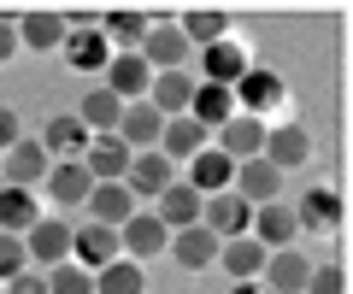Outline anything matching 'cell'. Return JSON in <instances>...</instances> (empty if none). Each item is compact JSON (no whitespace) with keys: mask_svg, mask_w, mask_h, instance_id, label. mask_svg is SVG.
I'll list each match as a JSON object with an SVG mask.
<instances>
[{"mask_svg":"<svg viewBox=\"0 0 353 294\" xmlns=\"http://www.w3.org/2000/svg\"><path fill=\"white\" fill-rule=\"evenodd\" d=\"M171 182H176V165H165L159 154H136V159H130V171H124V189L136 194V200H159Z\"/></svg>","mask_w":353,"mask_h":294,"instance_id":"obj_21","label":"cell"},{"mask_svg":"<svg viewBox=\"0 0 353 294\" xmlns=\"http://www.w3.org/2000/svg\"><path fill=\"white\" fill-rule=\"evenodd\" d=\"M201 147H212V141H206V129L194 124V118H165L159 147H153V154H159L165 165H189V159L201 154Z\"/></svg>","mask_w":353,"mask_h":294,"instance_id":"obj_15","label":"cell"},{"mask_svg":"<svg viewBox=\"0 0 353 294\" xmlns=\"http://www.w3.org/2000/svg\"><path fill=\"white\" fill-rule=\"evenodd\" d=\"M41 194H48L59 212H83L88 194H94V177L83 171V159H77V165H53L48 177H41Z\"/></svg>","mask_w":353,"mask_h":294,"instance_id":"obj_8","label":"cell"},{"mask_svg":"<svg viewBox=\"0 0 353 294\" xmlns=\"http://www.w3.org/2000/svg\"><path fill=\"white\" fill-rule=\"evenodd\" d=\"M59 53H65L71 71H106V59H112L101 24H94V30H65V48H59Z\"/></svg>","mask_w":353,"mask_h":294,"instance_id":"obj_28","label":"cell"},{"mask_svg":"<svg viewBox=\"0 0 353 294\" xmlns=\"http://www.w3.org/2000/svg\"><path fill=\"white\" fill-rule=\"evenodd\" d=\"M36 141L48 147L53 165H77V159L88 154V141H94V136L83 129V118H77V112H53L48 124H41V136H36Z\"/></svg>","mask_w":353,"mask_h":294,"instance_id":"obj_3","label":"cell"},{"mask_svg":"<svg viewBox=\"0 0 353 294\" xmlns=\"http://www.w3.org/2000/svg\"><path fill=\"white\" fill-rule=\"evenodd\" d=\"M259 159L271 171H294V165L312 159V136H306L301 124H277V129H265V154Z\"/></svg>","mask_w":353,"mask_h":294,"instance_id":"obj_13","label":"cell"},{"mask_svg":"<svg viewBox=\"0 0 353 294\" xmlns=\"http://www.w3.org/2000/svg\"><path fill=\"white\" fill-rule=\"evenodd\" d=\"M183 41L189 48H212V41H230V12H218V6H194V12H183Z\"/></svg>","mask_w":353,"mask_h":294,"instance_id":"obj_32","label":"cell"},{"mask_svg":"<svg viewBox=\"0 0 353 294\" xmlns=\"http://www.w3.org/2000/svg\"><path fill=\"white\" fill-rule=\"evenodd\" d=\"M6 294H48V277L41 271H24V277H12V282H0Z\"/></svg>","mask_w":353,"mask_h":294,"instance_id":"obj_40","label":"cell"},{"mask_svg":"<svg viewBox=\"0 0 353 294\" xmlns=\"http://www.w3.org/2000/svg\"><path fill=\"white\" fill-rule=\"evenodd\" d=\"M112 259H124L118 230H106V224H71V265H83V271H106Z\"/></svg>","mask_w":353,"mask_h":294,"instance_id":"obj_5","label":"cell"},{"mask_svg":"<svg viewBox=\"0 0 353 294\" xmlns=\"http://www.w3.org/2000/svg\"><path fill=\"white\" fill-rule=\"evenodd\" d=\"M18 141H24V124H18L12 106H0V154H12Z\"/></svg>","mask_w":353,"mask_h":294,"instance_id":"obj_39","label":"cell"},{"mask_svg":"<svg viewBox=\"0 0 353 294\" xmlns=\"http://www.w3.org/2000/svg\"><path fill=\"white\" fill-rule=\"evenodd\" d=\"M218 154L230 159V165H248V159H259L265 154V124L259 118H230L224 129H218Z\"/></svg>","mask_w":353,"mask_h":294,"instance_id":"obj_19","label":"cell"},{"mask_svg":"<svg viewBox=\"0 0 353 294\" xmlns=\"http://www.w3.org/2000/svg\"><path fill=\"white\" fill-rule=\"evenodd\" d=\"M230 94H236V112H241V118H259V124H265L271 112H283V106H289L283 77H277V71H259V65H248V77H241Z\"/></svg>","mask_w":353,"mask_h":294,"instance_id":"obj_1","label":"cell"},{"mask_svg":"<svg viewBox=\"0 0 353 294\" xmlns=\"http://www.w3.org/2000/svg\"><path fill=\"white\" fill-rule=\"evenodd\" d=\"M183 182H189V189L206 200V194H224L230 182H236V165H230L218 147H201V154L189 159V177H183Z\"/></svg>","mask_w":353,"mask_h":294,"instance_id":"obj_25","label":"cell"},{"mask_svg":"<svg viewBox=\"0 0 353 294\" xmlns=\"http://www.w3.org/2000/svg\"><path fill=\"white\" fill-rule=\"evenodd\" d=\"M248 48L241 41H212V48H201V71H194V83H218V89H236L241 77H248Z\"/></svg>","mask_w":353,"mask_h":294,"instance_id":"obj_6","label":"cell"},{"mask_svg":"<svg viewBox=\"0 0 353 294\" xmlns=\"http://www.w3.org/2000/svg\"><path fill=\"white\" fill-rule=\"evenodd\" d=\"M253 242L265 247V253H283V247H294V235H301V224H294V212L283 200H271V206H259L253 212Z\"/></svg>","mask_w":353,"mask_h":294,"instance_id":"obj_18","label":"cell"},{"mask_svg":"<svg viewBox=\"0 0 353 294\" xmlns=\"http://www.w3.org/2000/svg\"><path fill=\"white\" fill-rule=\"evenodd\" d=\"M306 277H312V259L294 253V247H283V253L265 259L259 288H265V294H306Z\"/></svg>","mask_w":353,"mask_h":294,"instance_id":"obj_16","label":"cell"},{"mask_svg":"<svg viewBox=\"0 0 353 294\" xmlns=\"http://www.w3.org/2000/svg\"><path fill=\"white\" fill-rule=\"evenodd\" d=\"M189 118L212 136V129H224L230 118H236V94L218 89V83H194V101H189Z\"/></svg>","mask_w":353,"mask_h":294,"instance_id":"obj_27","label":"cell"},{"mask_svg":"<svg viewBox=\"0 0 353 294\" xmlns=\"http://www.w3.org/2000/svg\"><path fill=\"white\" fill-rule=\"evenodd\" d=\"M141 65H148L153 77H159V71H183V65H189V41H183V30L176 24H148V36H141Z\"/></svg>","mask_w":353,"mask_h":294,"instance_id":"obj_4","label":"cell"},{"mask_svg":"<svg viewBox=\"0 0 353 294\" xmlns=\"http://www.w3.org/2000/svg\"><path fill=\"white\" fill-rule=\"evenodd\" d=\"M189 101H194V71H159L148 83V106L159 118H189Z\"/></svg>","mask_w":353,"mask_h":294,"instance_id":"obj_14","label":"cell"},{"mask_svg":"<svg viewBox=\"0 0 353 294\" xmlns=\"http://www.w3.org/2000/svg\"><path fill=\"white\" fill-rule=\"evenodd\" d=\"M201 230H212L218 242H236V235H248V230H253V206L241 200L236 189L206 194V200H201Z\"/></svg>","mask_w":353,"mask_h":294,"instance_id":"obj_2","label":"cell"},{"mask_svg":"<svg viewBox=\"0 0 353 294\" xmlns=\"http://www.w3.org/2000/svg\"><path fill=\"white\" fill-rule=\"evenodd\" d=\"M30 271V253H24V235H0V282H12Z\"/></svg>","mask_w":353,"mask_h":294,"instance_id":"obj_37","label":"cell"},{"mask_svg":"<svg viewBox=\"0 0 353 294\" xmlns=\"http://www.w3.org/2000/svg\"><path fill=\"white\" fill-rule=\"evenodd\" d=\"M88 224H106V230H124L130 218H136V194L124 189V182H94V194H88Z\"/></svg>","mask_w":353,"mask_h":294,"instance_id":"obj_17","label":"cell"},{"mask_svg":"<svg viewBox=\"0 0 353 294\" xmlns=\"http://www.w3.org/2000/svg\"><path fill=\"white\" fill-rule=\"evenodd\" d=\"M218 259H224V271H230L236 282H259V277H265V259H271V253H265L253 235H236V242H218Z\"/></svg>","mask_w":353,"mask_h":294,"instance_id":"obj_31","label":"cell"},{"mask_svg":"<svg viewBox=\"0 0 353 294\" xmlns=\"http://www.w3.org/2000/svg\"><path fill=\"white\" fill-rule=\"evenodd\" d=\"M83 129L88 136H118V118H124V101L118 94H106V89H88L83 94Z\"/></svg>","mask_w":353,"mask_h":294,"instance_id":"obj_33","label":"cell"},{"mask_svg":"<svg viewBox=\"0 0 353 294\" xmlns=\"http://www.w3.org/2000/svg\"><path fill=\"white\" fill-rule=\"evenodd\" d=\"M159 129H165V118L153 112L148 101L124 106V118H118V141H124L130 154H153V147H159Z\"/></svg>","mask_w":353,"mask_h":294,"instance_id":"obj_23","label":"cell"},{"mask_svg":"<svg viewBox=\"0 0 353 294\" xmlns=\"http://www.w3.org/2000/svg\"><path fill=\"white\" fill-rule=\"evenodd\" d=\"M148 83H153V71L141 65V53H112V59H106V83H101V89L118 94L124 106L148 101Z\"/></svg>","mask_w":353,"mask_h":294,"instance_id":"obj_11","label":"cell"},{"mask_svg":"<svg viewBox=\"0 0 353 294\" xmlns=\"http://www.w3.org/2000/svg\"><path fill=\"white\" fill-rule=\"evenodd\" d=\"M48 171H53L48 147H41L36 136H24V141H18V147H12V154H6V189H24V194H36Z\"/></svg>","mask_w":353,"mask_h":294,"instance_id":"obj_12","label":"cell"},{"mask_svg":"<svg viewBox=\"0 0 353 294\" xmlns=\"http://www.w3.org/2000/svg\"><path fill=\"white\" fill-rule=\"evenodd\" d=\"M48 277V294H94V271H83V265H53V271H41Z\"/></svg>","mask_w":353,"mask_h":294,"instance_id":"obj_36","label":"cell"},{"mask_svg":"<svg viewBox=\"0 0 353 294\" xmlns=\"http://www.w3.org/2000/svg\"><path fill=\"white\" fill-rule=\"evenodd\" d=\"M12 53H18V30L12 18H0V65H12Z\"/></svg>","mask_w":353,"mask_h":294,"instance_id":"obj_41","label":"cell"},{"mask_svg":"<svg viewBox=\"0 0 353 294\" xmlns=\"http://www.w3.org/2000/svg\"><path fill=\"white\" fill-rule=\"evenodd\" d=\"M0 294H6V288H0Z\"/></svg>","mask_w":353,"mask_h":294,"instance_id":"obj_43","label":"cell"},{"mask_svg":"<svg viewBox=\"0 0 353 294\" xmlns=\"http://www.w3.org/2000/svg\"><path fill=\"white\" fill-rule=\"evenodd\" d=\"M94 294H148L136 259H112L106 271H94Z\"/></svg>","mask_w":353,"mask_h":294,"instance_id":"obj_35","label":"cell"},{"mask_svg":"<svg viewBox=\"0 0 353 294\" xmlns=\"http://www.w3.org/2000/svg\"><path fill=\"white\" fill-rule=\"evenodd\" d=\"M24 253H30V271L65 265V259H71V224H65V218H41L36 230L24 235Z\"/></svg>","mask_w":353,"mask_h":294,"instance_id":"obj_7","label":"cell"},{"mask_svg":"<svg viewBox=\"0 0 353 294\" xmlns=\"http://www.w3.org/2000/svg\"><path fill=\"white\" fill-rule=\"evenodd\" d=\"M130 159H136V154H130L118 136H94V141H88V154H83V171H88L94 182H124Z\"/></svg>","mask_w":353,"mask_h":294,"instance_id":"obj_22","label":"cell"},{"mask_svg":"<svg viewBox=\"0 0 353 294\" xmlns=\"http://www.w3.org/2000/svg\"><path fill=\"white\" fill-rule=\"evenodd\" d=\"M153 218H159V224H165L171 235H176V230H194V224H201V194H194L189 182L176 177L171 189H165L159 200H153Z\"/></svg>","mask_w":353,"mask_h":294,"instance_id":"obj_20","label":"cell"},{"mask_svg":"<svg viewBox=\"0 0 353 294\" xmlns=\"http://www.w3.org/2000/svg\"><path fill=\"white\" fill-rule=\"evenodd\" d=\"M36 224H41L36 194H24V189H0V235H30Z\"/></svg>","mask_w":353,"mask_h":294,"instance_id":"obj_34","label":"cell"},{"mask_svg":"<svg viewBox=\"0 0 353 294\" xmlns=\"http://www.w3.org/2000/svg\"><path fill=\"white\" fill-rule=\"evenodd\" d=\"M306 294H347V271H341V265H312Z\"/></svg>","mask_w":353,"mask_h":294,"instance_id":"obj_38","label":"cell"},{"mask_svg":"<svg viewBox=\"0 0 353 294\" xmlns=\"http://www.w3.org/2000/svg\"><path fill=\"white\" fill-rule=\"evenodd\" d=\"M101 36L112 53H136L141 36H148V12H136V6H112V12L101 18Z\"/></svg>","mask_w":353,"mask_h":294,"instance_id":"obj_30","label":"cell"},{"mask_svg":"<svg viewBox=\"0 0 353 294\" xmlns=\"http://www.w3.org/2000/svg\"><path fill=\"white\" fill-rule=\"evenodd\" d=\"M341 218H347V200H341L336 189H306L301 206H294V224H301V230H336Z\"/></svg>","mask_w":353,"mask_h":294,"instance_id":"obj_26","label":"cell"},{"mask_svg":"<svg viewBox=\"0 0 353 294\" xmlns=\"http://www.w3.org/2000/svg\"><path fill=\"white\" fill-rule=\"evenodd\" d=\"M230 189L259 212V206H271V200L283 194V171H271L265 159H248V165H236V182H230Z\"/></svg>","mask_w":353,"mask_h":294,"instance_id":"obj_24","label":"cell"},{"mask_svg":"<svg viewBox=\"0 0 353 294\" xmlns=\"http://www.w3.org/2000/svg\"><path fill=\"white\" fill-rule=\"evenodd\" d=\"M230 294H265V288H259V282H236V288H230Z\"/></svg>","mask_w":353,"mask_h":294,"instance_id":"obj_42","label":"cell"},{"mask_svg":"<svg viewBox=\"0 0 353 294\" xmlns=\"http://www.w3.org/2000/svg\"><path fill=\"white\" fill-rule=\"evenodd\" d=\"M118 247H124V259H136V265H141V259H165V247H171V230H165L153 212H136L124 230H118Z\"/></svg>","mask_w":353,"mask_h":294,"instance_id":"obj_9","label":"cell"},{"mask_svg":"<svg viewBox=\"0 0 353 294\" xmlns=\"http://www.w3.org/2000/svg\"><path fill=\"white\" fill-rule=\"evenodd\" d=\"M12 30H18V48H30V53H59L65 48V12H53V6H36V12L12 18Z\"/></svg>","mask_w":353,"mask_h":294,"instance_id":"obj_10","label":"cell"},{"mask_svg":"<svg viewBox=\"0 0 353 294\" xmlns=\"http://www.w3.org/2000/svg\"><path fill=\"white\" fill-rule=\"evenodd\" d=\"M165 253H171V259H176L183 271H206V265H218V235L194 224V230H176Z\"/></svg>","mask_w":353,"mask_h":294,"instance_id":"obj_29","label":"cell"}]
</instances>
